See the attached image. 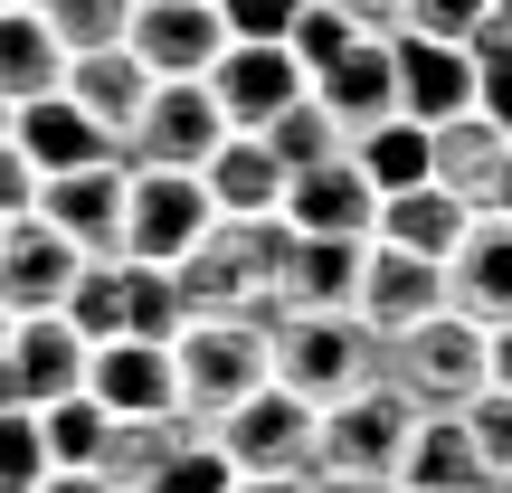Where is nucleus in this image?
<instances>
[{"instance_id": "f257e3e1", "label": "nucleus", "mask_w": 512, "mask_h": 493, "mask_svg": "<svg viewBox=\"0 0 512 493\" xmlns=\"http://www.w3.org/2000/svg\"><path fill=\"white\" fill-rule=\"evenodd\" d=\"M370 380H380L389 399H408L418 418H456L484 389V323H465L456 304H437L427 323L370 342Z\"/></svg>"}, {"instance_id": "f03ea898", "label": "nucleus", "mask_w": 512, "mask_h": 493, "mask_svg": "<svg viewBox=\"0 0 512 493\" xmlns=\"http://www.w3.org/2000/svg\"><path fill=\"white\" fill-rule=\"evenodd\" d=\"M171 389L190 427H219L247 389H266V313H190L171 332Z\"/></svg>"}, {"instance_id": "7ed1b4c3", "label": "nucleus", "mask_w": 512, "mask_h": 493, "mask_svg": "<svg viewBox=\"0 0 512 493\" xmlns=\"http://www.w3.org/2000/svg\"><path fill=\"white\" fill-rule=\"evenodd\" d=\"M275 256H285V228H275V219H219L181 266H171L181 323H190V313H266Z\"/></svg>"}, {"instance_id": "20e7f679", "label": "nucleus", "mask_w": 512, "mask_h": 493, "mask_svg": "<svg viewBox=\"0 0 512 493\" xmlns=\"http://www.w3.org/2000/svg\"><path fill=\"white\" fill-rule=\"evenodd\" d=\"M67 323L86 342H171L181 332V294L171 266H133V256H86L67 285Z\"/></svg>"}, {"instance_id": "39448f33", "label": "nucleus", "mask_w": 512, "mask_h": 493, "mask_svg": "<svg viewBox=\"0 0 512 493\" xmlns=\"http://www.w3.org/2000/svg\"><path fill=\"white\" fill-rule=\"evenodd\" d=\"M266 380L304 408H332L370 380V332L351 313H266Z\"/></svg>"}, {"instance_id": "423d86ee", "label": "nucleus", "mask_w": 512, "mask_h": 493, "mask_svg": "<svg viewBox=\"0 0 512 493\" xmlns=\"http://www.w3.org/2000/svg\"><path fill=\"white\" fill-rule=\"evenodd\" d=\"M408 427H418V408L389 399L380 380H361L351 399L313 408V475H380V484H389V475H399Z\"/></svg>"}, {"instance_id": "0eeeda50", "label": "nucleus", "mask_w": 512, "mask_h": 493, "mask_svg": "<svg viewBox=\"0 0 512 493\" xmlns=\"http://www.w3.org/2000/svg\"><path fill=\"white\" fill-rule=\"evenodd\" d=\"M219 228L200 171H124V256L133 266H181Z\"/></svg>"}, {"instance_id": "6e6552de", "label": "nucleus", "mask_w": 512, "mask_h": 493, "mask_svg": "<svg viewBox=\"0 0 512 493\" xmlns=\"http://www.w3.org/2000/svg\"><path fill=\"white\" fill-rule=\"evenodd\" d=\"M209 446L228 456V475H313V408L266 380L209 427Z\"/></svg>"}, {"instance_id": "1a4fd4ad", "label": "nucleus", "mask_w": 512, "mask_h": 493, "mask_svg": "<svg viewBox=\"0 0 512 493\" xmlns=\"http://www.w3.org/2000/svg\"><path fill=\"white\" fill-rule=\"evenodd\" d=\"M124 48H133V67H143L152 86H200V76L219 67L228 29H219L209 0H133Z\"/></svg>"}, {"instance_id": "9d476101", "label": "nucleus", "mask_w": 512, "mask_h": 493, "mask_svg": "<svg viewBox=\"0 0 512 493\" xmlns=\"http://www.w3.org/2000/svg\"><path fill=\"white\" fill-rule=\"evenodd\" d=\"M219 143H228V124H219V105H209V86H152L114 162L124 171H200Z\"/></svg>"}, {"instance_id": "9b49d317", "label": "nucleus", "mask_w": 512, "mask_h": 493, "mask_svg": "<svg viewBox=\"0 0 512 493\" xmlns=\"http://www.w3.org/2000/svg\"><path fill=\"white\" fill-rule=\"evenodd\" d=\"M389 105L399 124H456L475 114V57L446 48V38H389Z\"/></svg>"}, {"instance_id": "f8f14e48", "label": "nucleus", "mask_w": 512, "mask_h": 493, "mask_svg": "<svg viewBox=\"0 0 512 493\" xmlns=\"http://www.w3.org/2000/svg\"><path fill=\"white\" fill-rule=\"evenodd\" d=\"M38 228H57L76 256H124V162H95V171H57L38 181Z\"/></svg>"}, {"instance_id": "ddd939ff", "label": "nucleus", "mask_w": 512, "mask_h": 493, "mask_svg": "<svg viewBox=\"0 0 512 493\" xmlns=\"http://www.w3.org/2000/svg\"><path fill=\"white\" fill-rule=\"evenodd\" d=\"M0 370H10V399L19 408H48L86 389V332L67 313H19L10 342H0Z\"/></svg>"}, {"instance_id": "4468645a", "label": "nucleus", "mask_w": 512, "mask_h": 493, "mask_svg": "<svg viewBox=\"0 0 512 493\" xmlns=\"http://www.w3.org/2000/svg\"><path fill=\"white\" fill-rule=\"evenodd\" d=\"M370 181L351 171V152H332V162L313 171H285V200H275V228L285 238H370Z\"/></svg>"}, {"instance_id": "2eb2a0df", "label": "nucleus", "mask_w": 512, "mask_h": 493, "mask_svg": "<svg viewBox=\"0 0 512 493\" xmlns=\"http://www.w3.org/2000/svg\"><path fill=\"white\" fill-rule=\"evenodd\" d=\"M437 304H446V266H418V256H399V247H361V285H351V323H361L370 342H389V332L427 323Z\"/></svg>"}, {"instance_id": "dca6fc26", "label": "nucleus", "mask_w": 512, "mask_h": 493, "mask_svg": "<svg viewBox=\"0 0 512 493\" xmlns=\"http://www.w3.org/2000/svg\"><path fill=\"white\" fill-rule=\"evenodd\" d=\"M200 86H209V105H219L228 133H266L275 114L304 95V67H294L285 48H219V67H209Z\"/></svg>"}, {"instance_id": "f3484780", "label": "nucleus", "mask_w": 512, "mask_h": 493, "mask_svg": "<svg viewBox=\"0 0 512 493\" xmlns=\"http://www.w3.org/2000/svg\"><path fill=\"white\" fill-rule=\"evenodd\" d=\"M86 399L105 418H171V342H86Z\"/></svg>"}, {"instance_id": "a211bd4d", "label": "nucleus", "mask_w": 512, "mask_h": 493, "mask_svg": "<svg viewBox=\"0 0 512 493\" xmlns=\"http://www.w3.org/2000/svg\"><path fill=\"white\" fill-rule=\"evenodd\" d=\"M76 256L57 228H38V219H10L0 228V313H67V285H76Z\"/></svg>"}, {"instance_id": "6ab92c4d", "label": "nucleus", "mask_w": 512, "mask_h": 493, "mask_svg": "<svg viewBox=\"0 0 512 493\" xmlns=\"http://www.w3.org/2000/svg\"><path fill=\"white\" fill-rule=\"evenodd\" d=\"M361 247H370V238H285L275 285H266V313H351Z\"/></svg>"}, {"instance_id": "aec40b11", "label": "nucleus", "mask_w": 512, "mask_h": 493, "mask_svg": "<svg viewBox=\"0 0 512 493\" xmlns=\"http://www.w3.org/2000/svg\"><path fill=\"white\" fill-rule=\"evenodd\" d=\"M10 152L38 171V181H57V171H95L114 162V143L86 124V114L67 105V95H29V105H10Z\"/></svg>"}, {"instance_id": "412c9836", "label": "nucleus", "mask_w": 512, "mask_h": 493, "mask_svg": "<svg viewBox=\"0 0 512 493\" xmlns=\"http://www.w3.org/2000/svg\"><path fill=\"white\" fill-rule=\"evenodd\" d=\"M446 304L465 313V323H512V219H475L446 256Z\"/></svg>"}, {"instance_id": "4be33fe9", "label": "nucleus", "mask_w": 512, "mask_h": 493, "mask_svg": "<svg viewBox=\"0 0 512 493\" xmlns=\"http://www.w3.org/2000/svg\"><path fill=\"white\" fill-rule=\"evenodd\" d=\"M57 95H67V105L86 114V124L105 133L114 152H124V133H133V114H143L152 76L133 67V48H86V57H67V76H57Z\"/></svg>"}, {"instance_id": "5701e85b", "label": "nucleus", "mask_w": 512, "mask_h": 493, "mask_svg": "<svg viewBox=\"0 0 512 493\" xmlns=\"http://www.w3.org/2000/svg\"><path fill=\"white\" fill-rule=\"evenodd\" d=\"M465 228H475V209H465L456 190H437V181H418V190L370 209V247H399V256H418V266H446Z\"/></svg>"}, {"instance_id": "b1692460", "label": "nucleus", "mask_w": 512, "mask_h": 493, "mask_svg": "<svg viewBox=\"0 0 512 493\" xmlns=\"http://www.w3.org/2000/svg\"><path fill=\"white\" fill-rule=\"evenodd\" d=\"M304 95L342 124V143H351V133H370V124H389V114H399V105H389V38H351Z\"/></svg>"}, {"instance_id": "393cba45", "label": "nucleus", "mask_w": 512, "mask_h": 493, "mask_svg": "<svg viewBox=\"0 0 512 493\" xmlns=\"http://www.w3.org/2000/svg\"><path fill=\"white\" fill-rule=\"evenodd\" d=\"M200 190H209V209H219V219H275L285 171H275V152L256 143V133H228V143L200 162Z\"/></svg>"}, {"instance_id": "a878e982", "label": "nucleus", "mask_w": 512, "mask_h": 493, "mask_svg": "<svg viewBox=\"0 0 512 493\" xmlns=\"http://www.w3.org/2000/svg\"><path fill=\"white\" fill-rule=\"evenodd\" d=\"M389 484H399V493H484V465H475V446H465L456 418H418Z\"/></svg>"}, {"instance_id": "bb28decb", "label": "nucleus", "mask_w": 512, "mask_h": 493, "mask_svg": "<svg viewBox=\"0 0 512 493\" xmlns=\"http://www.w3.org/2000/svg\"><path fill=\"white\" fill-rule=\"evenodd\" d=\"M494 162H503V133L484 124V114L427 124V181H437V190H456L465 209H484V190H494Z\"/></svg>"}, {"instance_id": "cd10ccee", "label": "nucleus", "mask_w": 512, "mask_h": 493, "mask_svg": "<svg viewBox=\"0 0 512 493\" xmlns=\"http://www.w3.org/2000/svg\"><path fill=\"white\" fill-rule=\"evenodd\" d=\"M351 171L370 181V200H399V190H418L427 181V124H370V133H351Z\"/></svg>"}, {"instance_id": "c85d7f7f", "label": "nucleus", "mask_w": 512, "mask_h": 493, "mask_svg": "<svg viewBox=\"0 0 512 493\" xmlns=\"http://www.w3.org/2000/svg\"><path fill=\"white\" fill-rule=\"evenodd\" d=\"M67 57L38 29V10H0V105H29V95H57Z\"/></svg>"}, {"instance_id": "c756f323", "label": "nucleus", "mask_w": 512, "mask_h": 493, "mask_svg": "<svg viewBox=\"0 0 512 493\" xmlns=\"http://www.w3.org/2000/svg\"><path fill=\"white\" fill-rule=\"evenodd\" d=\"M38 418V446H48V475H95V456H105V408L76 389V399H48V408H29Z\"/></svg>"}, {"instance_id": "7c9ffc66", "label": "nucleus", "mask_w": 512, "mask_h": 493, "mask_svg": "<svg viewBox=\"0 0 512 493\" xmlns=\"http://www.w3.org/2000/svg\"><path fill=\"white\" fill-rule=\"evenodd\" d=\"M38 29L57 38V57H86V48H124V19L133 0H29Z\"/></svg>"}, {"instance_id": "2f4dec72", "label": "nucleus", "mask_w": 512, "mask_h": 493, "mask_svg": "<svg viewBox=\"0 0 512 493\" xmlns=\"http://www.w3.org/2000/svg\"><path fill=\"white\" fill-rule=\"evenodd\" d=\"M256 143L275 152V171H313V162H332V152H351V143H342V124H332V114L313 105V95H294V105L275 114V124L256 133Z\"/></svg>"}, {"instance_id": "473e14b6", "label": "nucleus", "mask_w": 512, "mask_h": 493, "mask_svg": "<svg viewBox=\"0 0 512 493\" xmlns=\"http://www.w3.org/2000/svg\"><path fill=\"white\" fill-rule=\"evenodd\" d=\"M465 57H475V114L512 143V29H494V19H484V29L465 38Z\"/></svg>"}, {"instance_id": "72a5a7b5", "label": "nucleus", "mask_w": 512, "mask_h": 493, "mask_svg": "<svg viewBox=\"0 0 512 493\" xmlns=\"http://www.w3.org/2000/svg\"><path fill=\"white\" fill-rule=\"evenodd\" d=\"M456 427H465V446H475L484 484L512 475V389H475V399L456 408Z\"/></svg>"}, {"instance_id": "f704fd0d", "label": "nucleus", "mask_w": 512, "mask_h": 493, "mask_svg": "<svg viewBox=\"0 0 512 493\" xmlns=\"http://www.w3.org/2000/svg\"><path fill=\"white\" fill-rule=\"evenodd\" d=\"M133 493H238V475H228V456H219L209 437H190L181 456H162V465H152V475L133 484Z\"/></svg>"}, {"instance_id": "c9c22d12", "label": "nucleus", "mask_w": 512, "mask_h": 493, "mask_svg": "<svg viewBox=\"0 0 512 493\" xmlns=\"http://www.w3.org/2000/svg\"><path fill=\"white\" fill-rule=\"evenodd\" d=\"M351 38H361V29H351V19H332L323 0H304V10H294V29H285V57H294V67H304V86H313V76H323L332 57L351 48Z\"/></svg>"}, {"instance_id": "e433bc0d", "label": "nucleus", "mask_w": 512, "mask_h": 493, "mask_svg": "<svg viewBox=\"0 0 512 493\" xmlns=\"http://www.w3.org/2000/svg\"><path fill=\"white\" fill-rule=\"evenodd\" d=\"M48 484V446H38L29 408H0V493H38Z\"/></svg>"}, {"instance_id": "4c0bfd02", "label": "nucleus", "mask_w": 512, "mask_h": 493, "mask_svg": "<svg viewBox=\"0 0 512 493\" xmlns=\"http://www.w3.org/2000/svg\"><path fill=\"white\" fill-rule=\"evenodd\" d=\"M209 10H219L228 48H285V29H294L304 0H209Z\"/></svg>"}, {"instance_id": "58836bf2", "label": "nucleus", "mask_w": 512, "mask_h": 493, "mask_svg": "<svg viewBox=\"0 0 512 493\" xmlns=\"http://www.w3.org/2000/svg\"><path fill=\"white\" fill-rule=\"evenodd\" d=\"M484 19H494V0H399V29L408 38H446V48H465Z\"/></svg>"}, {"instance_id": "ea45409f", "label": "nucleus", "mask_w": 512, "mask_h": 493, "mask_svg": "<svg viewBox=\"0 0 512 493\" xmlns=\"http://www.w3.org/2000/svg\"><path fill=\"white\" fill-rule=\"evenodd\" d=\"M29 209H38V171L19 162L10 143H0V228H10V219H29Z\"/></svg>"}, {"instance_id": "a19ab883", "label": "nucleus", "mask_w": 512, "mask_h": 493, "mask_svg": "<svg viewBox=\"0 0 512 493\" xmlns=\"http://www.w3.org/2000/svg\"><path fill=\"white\" fill-rule=\"evenodd\" d=\"M332 19H351L361 38H399V0H323Z\"/></svg>"}, {"instance_id": "79ce46f5", "label": "nucleus", "mask_w": 512, "mask_h": 493, "mask_svg": "<svg viewBox=\"0 0 512 493\" xmlns=\"http://www.w3.org/2000/svg\"><path fill=\"white\" fill-rule=\"evenodd\" d=\"M484 389H512V323L484 332Z\"/></svg>"}, {"instance_id": "37998d69", "label": "nucleus", "mask_w": 512, "mask_h": 493, "mask_svg": "<svg viewBox=\"0 0 512 493\" xmlns=\"http://www.w3.org/2000/svg\"><path fill=\"white\" fill-rule=\"evenodd\" d=\"M475 219H512V143H503V162H494V190H484V209Z\"/></svg>"}, {"instance_id": "c03bdc74", "label": "nucleus", "mask_w": 512, "mask_h": 493, "mask_svg": "<svg viewBox=\"0 0 512 493\" xmlns=\"http://www.w3.org/2000/svg\"><path fill=\"white\" fill-rule=\"evenodd\" d=\"M313 493H399V484H380V475H313Z\"/></svg>"}, {"instance_id": "a18cd8bd", "label": "nucleus", "mask_w": 512, "mask_h": 493, "mask_svg": "<svg viewBox=\"0 0 512 493\" xmlns=\"http://www.w3.org/2000/svg\"><path fill=\"white\" fill-rule=\"evenodd\" d=\"M238 493H313V475H238Z\"/></svg>"}, {"instance_id": "49530a36", "label": "nucleus", "mask_w": 512, "mask_h": 493, "mask_svg": "<svg viewBox=\"0 0 512 493\" xmlns=\"http://www.w3.org/2000/svg\"><path fill=\"white\" fill-rule=\"evenodd\" d=\"M38 493H105V484H95V475H48Z\"/></svg>"}, {"instance_id": "de8ad7c7", "label": "nucleus", "mask_w": 512, "mask_h": 493, "mask_svg": "<svg viewBox=\"0 0 512 493\" xmlns=\"http://www.w3.org/2000/svg\"><path fill=\"white\" fill-rule=\"evenodd\" d=\"M494 29H512V0H494Z\"/></svg>"}, {"instance_id": "09e8293b", "label": "nucleus", "mask_w": 512, "mask_h": 493, "mask_svg": "<svg viewBox=\"0 0 512 493\" xmlns=\"http://www.w3.org/2000/svg\"><path fill=\"white\" fill-rule=\"evenodd\" d=\"M484 493H512V475H494V484H484Z\"/></svg>"}, {"instance_id": "8fccbe9b", "label": "nucleus", "mask_w": 512, "mask_h": 493, "mask_svg": "<svg viewBox=\"0 0 512 493\" xmlns=\"http://www.w3.org/2000/svg\"><path fill=\"white\" fill-rule=\"evenodd\" d=\"M0 143H10V105H0Z\"/></svg>"}, {"instance_id": "3c124183", "label": "nucleus", "mask_w": 512, "mask_h": 493, "mask_svg": "<svg viewBox=\"0 0 512 493\" xmlns=\"http://www.w3.org/2000/svg\"><path fill=\"white\" fill-rule=\"evenodd\" d=\"M0 342H10V313H0Z\"/></svg>"}, {"instance_id": "603ef678", "label": "nucleus", "mask_w": 512, "mask_h": 493, "mask_svg": "<svg viewBox=\"0 0 512 493\" xmlns=\"http://www.w3.org/2000/svg\"><path fill=\"white\" fill-rule=\"evenodd\" d=\"M0 10H29V0H0Z\"/></svg>"}]
</instances>
